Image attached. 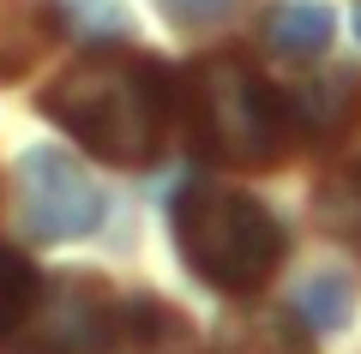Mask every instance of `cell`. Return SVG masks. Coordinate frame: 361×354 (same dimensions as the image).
I'll list each match as a JSON object with an SVG mask.
<instances>
[{
    "label": "cell",
    "instance_id": "cell-1",
    "mask_svg": "<svg viewBox=\"0 0 361 354\" xmlns=\"http://www.w3.org/2000/svg\"><path fill=\"white\" fill-rule=\"evenodd\" d=\"M42 114L90 156H103L115 168H145L163 151L175 84H169L163 61L109 42V49H90L85 61H73L42 90Z\"/></svg>",
    "mask_w": 361,
    "mask_h": 354
},
{
    "label": "cell",
    "instance_id": "cell-2",
    "mask_svg": "<svg viewBox=\"0 0 361 354\" xmlns=\"http://www.w3.org/2000/svg\"><path fill=\"white\" fill-rule=\"evenodd\" d=\"M180 114H187L193 151L223 168H271L289 151V132H295L289 96L271 90L235 54H211V61L187 66Z\"/></svg>",
    "mask_w": 361,
    "mask_h": 354
},
{
    "label": "cell",
    "instance_id": "cell-3",
    "mask_svg": "<svg viewBox=\"0 0 361 354\" xmlns=\"http://www.w3.org/2000/svg\"><path fill=\"white\" fill-rule=\"evenodd\" d=\"M175 246L205 289L253 294L271 282V270L283 265L289 234L253 192L217 187V180H193L175 198Z\"/></svg>",
    "mask_w": 361,
    "mask_h": 354
},
{
    "label": "cell",
    "instance_id": "cell-4",
    "mask_svg": "<svg viewBox=\"0 0 361 354\" xmlns=\"http://www.w3.org/2000/svg\"><path fill=\"white\" fill-rule=\"evenodd\" d=\"M121 336H127V318H121L115 294L78 270V277L42 289L13 354H121Z\"/></svg>",
    "mask_w": 361,
    "mask_h": 354
},
{
    "label": "cell",
    "instance_id": "cell-5",
    "mask_svg": "<svg viewBox=\"0 0 361 354\" xmlns=\"http://www.w3.org/2000/svg\"><path fill=\"white\" fill-rule=\"evenodd\" d=\"M18 210H25L30 241H85L103 222V192L61 144H30L18 156Z\"/></svg>",
    "mask_w": 361,
    "mask_h": 354
},
{
    "label": "cell",
    "instance_id": "cell-6",
    "mask_svg": "<svg viewBox=\"0 0 361 354\" xmlns=\"http://www.w3.org/2000/svg\"><path fill=\"white\" fill-rule=\"evenodd\" d=\"M289 114L295 132L313 144H343L361 127V66H331V72L307 78L289 90Z\"/></svg>",
    "mask_w": 361,
    "mask_h": 354
},
{
    "label": "cell",
    "instance_id": "cell-7",
    "mask_svg": "<svg viewBox=\"0 0 361 354\" xmlns=\"http://www.w3.org/2000/svg\"><path fill=\"white\" fill-rule=\"evenodd\" d=\"M54 37H61V6H42V0H0V84L25 78Z\"/></svg>",
    "mask_w": 361,
    "mask_h": 354
},
{
    "label": "cell",
    "instance_id": "cell-8",
    "mask_svg": "<svg viewBox=\"0 0 361 354\" xmlns=\"http://www.w3.org/2000/svg\"><path fill=\"white\" fill-rule=\"evenodd\" d=\"M307 330L301 312H235L217 324L211 354H313Z\"/></svg>",
    "mask_w": 361,
    "mask_h": 354
},
{
    "label": "cell",
    "instance_id": "cell-9",
    "mask_svg": "<svg viewBox=\"0 0 361 354\" xmlns=\"http://www.w3.org/2000/svg\"><path fill=\"white\" fill-rule=\"evenodd\" d=\"M331 6H313V0H283V6H271L265 13V42L283 61H307V54H325L331 49Z\"/></svg>",
    "mask_w": 361,
    "mask_h": 354
},
{
    "label": "cell",
    "instance_id": "cell-10",
    "mask_svg": "<svg viewBox=\"0 0 361 354\" xmlns=\"http://www.w3.org/2000/svg\"><path fill=\"white\" fill-rule=\"evenodd\" d=\"M313 210H319V228H325V234L361 258V156H355L349 168H337V175L313 192Z\"/></svg>",
    "mask_w": 361,
    "mask_h": 354
},
{
    "label": "cell",
    "instance_id": "cell-11",
    "mask_svg": "<svg viewBox=\"0 0 361 354\" xmlns=\"http://www.w3.org/2000/svg\"><path fill=\"white\" fill-rule=\"evenodd\" d=\"M42 289H49V282L37 277V265H30L25 253H13V246H0V342L30 324Z\"/></svg>",
    "mask_w": 361,
    "mask_h": 354
},
{
    "label": "cell",
    "instance_id": "cell-12",
    "mask_svg": "<svg viewBox=\"0 0 361 354\" xmlns=\"http://www.w3.org/2000/svg\"><path fill=\"white\" fill-rule=\"evenodd\" d=\"M295 312L307 318L313 330H343V324H349V312H355V289H349L343 277H331V270H319V277L301 282Z\"/></svg>",
    "mask_w": 361,
    "mask_h": 354
},
{
    "label": "cell",
    "instance_id": "cell-13",
    "mask_svg": "<svg viewBox=\"0 0 361 354\" xmlns=\"http://www.w3.org/2000/svg\"><path fill=\"white\" fill-rule=\"evenodd\" d=\"M61 25L73 30V37L97 42V49L133 37V18H127V6H121V0H66V6H61Z\"/></svg>",
    "mask_w": 361,
    "mask_h": 354
},
{
    "label": "cell",
    "instance_id": "cell-14",
    "mask_svg": "<svg viewBox=\"0 0 361 354\" xmlns=\"http://www.w3.org/2000/svg\"><path fill=\"white\" fill-rule=\"evenodd\" d=\"M157 6H163V18H169V25L199 30V25H217V18L229 13L235 0H157Z\"/></svg>",
    "mask_w": 361,
    "mask_h": 354
},
{
    "label": "cell",
    "instance_id": "cell-15",
    "mask_svg": "<svg viewBox=\"0 0 361 354\" xmlns=\"http://www.w3.org/2000/svg\"><path fill=\"white\" fill-rule=\"evenodd\" d=\"M355 37H361V6H355Z\"/></svg>",
    "mask_w": 361,
    "mask_h": 354
}]
</instances>
